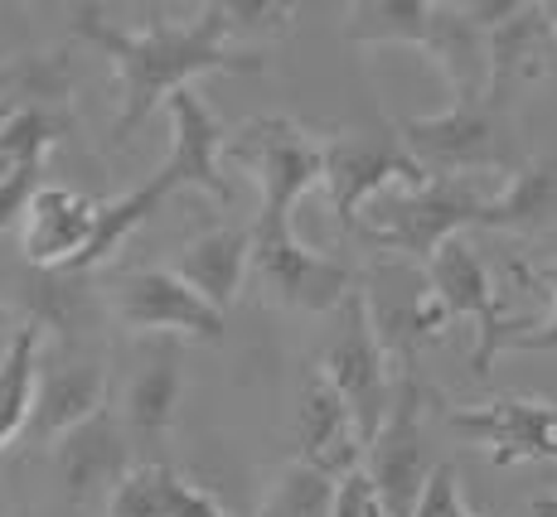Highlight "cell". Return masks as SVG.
<instances>
[{
  "label": "cell",
  "instance_id": "484cf974",
  "mask_svg": "<svg viewBox=\"0 0 557 517\" xmlns=\"http://www.w3.org/2000/svg\"><path fill=\"white\" fill-rule=\"evenodd\" d=\"M170 465L160 459H146L116 483L112 503H107V517H170Z\"/></svg>",
  "mask_w": 557,
  "mask_h": 517
},
{
  "label": "cell",
  "instance_id": "ac0fdd59",
  "mask_svg": "<svg viewBox=\"0 0 557 517\" xmlns=\"http://www.w3.org/2000/svg\"><path fill=\"white\" fill-rule=\"evenodd\" d=\"M557 73V25L548 5H513L490 29V92L505 102L513 83H539Z\"/></svg>",
  "mask_w": 557,
  "mask_h": 517
},
{
  "label": "cell",
  "instance_id": "7402d4cb",
  "mask_svg": "<svg viewBox=\"0 0 557 517\" xmlns=\"http://www.w3.org/2000/svg\"><path fill=\"white\" fill-rule=\"evenodd\" d=\"M73 97V59L69 49H39L20 53L0 68V102L20 112H69Z\"/></svg>",
  "mask_w": 557,
  "mask_h": 517
},
{
  "label": "cell",
  "instance_id": "d6986e66",
  "mask_svg": "<svg viewBox=\"0 0 557 517\" xmlns=\"http://www.w3.org/2000/svg\"><path fill=\"white\" fill-rule=\"evenodd\" d=\"M165 266L223 315L252 276V228H209L180 247Z\"/></svg>",
  "mask_w": 557,
  "mask_h": 517
},
{
  "label": "cell",
  "instance_id": "d590c367",
  "mask_svg": "<svg viewBox=\"0 0 557 517\" xmlns=\"http://www.w3.org/2000/svg\"><path fill=\"white\" fill-rule=\"evenodd\" d=\"M383 517H388V513H383Z\"/></svg>",
  "mask_w": 557,
  "mask_h": 517
},
{
  "label": "cell",
  "instance_id": "d6a6232c",
  "mask_svg": "<svg viewBox=\"0 0 557 517\" xmlns=\"http://www.w3.org/2000/svg\"><path fill=\"white\" fill-rule=\"evenodd\" d=\"M20 112V106H10V102H0V131H5V126H10V116H15Z\"/></svg>",
  "mask_w": 557,
  "mask_h": 517
},
{
  "label": "cell",
  "instance_id": "3957f363",
  "mask_svg": "<svg viewBox=\"0 0 557 517\" xmlns=\"http://www.w3.org/2000/svg\"><path fill=\"white\" fill-rule=\"evenodd\" d=\"M490 193L480 179H426L417 189H388L363 209L355 237L379 252H393L412 266H432L451 237L466 228H480Z\"/></svg>",
  "mask_w": 557,
  "mask_h": 517
},
{
  "label": "cell",
  "instance_id": "52a82bcc",
  "mask_svg": "<svg viewBox=\"0 0 557 517\" xmlns=\"http://www.w3.org/2000/svg\"><path fill=\"white\" fill-rule=\"evenodd\" d=\"M426 286L451 310V319H470V325H475V353H470V373L475 377H490L499 353L513 349L529 329H539L533 319H519L505 310V295H499L495 276H490V266L480 262V252L466 237H451V242L432 256Z\"/></svg>",
  "mask_w": 557,
  "mask_h": 517
},
{
  "label": "cell",
  "instance_id": "e0dca14e",
  "mask_svg": "<svg viewBox=\"0 0 557 517\" xmlns=\"http://www.w3.org/2000/svg\"><path fill=\"white\" fill-rule=\"evenodd\" d=\"M98 213L102 203H92L88 193L78 189H59V185H45L35 193L25 213V256L39 266V272H69L92 242V228H98Z\"/></svg>",
  "mask_w": 557,
  "mask_h": 517
},
{
  "label": "cell",
  "instance_id": "44dd1931",
  "mask_svg": "<svg viewBox=\"0 0 557 517\" xmlns=\"http://www.w3.org/2000/svg\"><path fill=\"white\" fill-rule=\"evenodd\" d=\"M480 228H505V232H543L557 228V155L529 160L505 179V189L490 193Z\"/></svg>",
  "mask_w": 557,
  "mask_h": 517
},
{
  "label": "cell",
  "instance_id": "9a60e30c",
  "mask_svg": "<svg viewBox=\"0 0 557 517\" xmlns=\"http://www.w3.org/2000/svg\"><path fill=\"white\" fill-rule=\"evenodd\" d=\"M296 450H301L296 455L301 465L320 469L335 483L363 469V436H359L355 412L320 373L306 382L301 406H296Z\"/></svg>",
  "mask_w": 557,
  "mask_h": 517
},
{
  "label": "cell",
  "instance_id": "f546056e",
  "mask_svg": "<svg viewBox=\"0 0 557 517\" xmlns=\"http://www.w3.org/2000/svg\"><path fill=\"white\" fill-rule=\"evenodd\" d=\"M170 517H233V513L219 499H209L199 483H189L185 474H170Z\"/></svg>",
  "mask_w": 557,
  "mask_h": 517
},
{
  "label": "cell",
  "instance_id": "5b68a950",
  "mask_svg": "<svg viewBox=\"0 0 557 517\" xmlns=\"http://www.w3.org/2000/svg\"><path fill=\"white\" fill-rule=\"evenodd\" d=\"M398 136L407 155L432 179H485L499 169L509 179L519 169L509 126L499 116V97L451 102L436 116H407V122H398Z\"/></svg>",
  "mask_w": 557,
  "mask_h": 517
},
{
  "label": "cell",
  "instance_id": "8992f818",
  "mask_svg": "<svg viewBox=\"0 0 557 517\" xmlns=\"http://www.w3.org/2000/svg\"><path fill=\"white\" fill-rule=\"evenodd\" d=\"M320 377L345 396V406L359 421L363 450H369L393 402V353L379 333V315H373V300L363 286L335 310V333L320 353Z\"/></svg>",
  "mask_w": 557,
  "mask_h": 517
},
{
  "label": "cell",
  "instance_id": "277c9868",
  "mask_svg": "<svg viewBox=\"0 0 557 517\" xmlns=\"http://www.w3.org/2000/svg\"><path fill=\"white\" fill-rule=\"evenodd\" d=\"M426 402H432V387L417 373V353H393V402L379 436L363 450V474L388 517H412L436 474L432 445H426Z\"/></svg>",
  "mask_w": 557,
  "mask_h": 517
},
{
  "label": "cell",
  "instance_id": "7c38bea8",
  "mask_svg": "<svg viewBox=\"0 0 557 517\" xmlns=\"http://www.w3.org/2000/svg\"><path fill=\"white\" fill-rule=\"evenodd\" d=\"M98 412H107V363L98 353H45L25 440L49 450L53 440L92 421Z\"/></svg>",
  "mask_w": 557,
  "mask_h": 517
},
{
  "label": "cell",
  "instance_id": "2e32d148",
  "mask_svg": "<svg viewBox=\"0 0 557 517\" xmlns=\"http://www.w3.org/2000/svg\"><path fill=\"white\" fill-rule=\"evenodd\" d=\"M73 131V112H15L0 131V228L25 218L35 193L45 189V155L59 146V136Z\"/></svg>",
  "mask_w": 557,
  "mask_h": 517
},
{
  "label": "cell",
  "instance_id": "8fae6325",
  "mask_svg": "<svg viewBox=\"0 0 557 517\" xmlns=\"http://www.w3.org/2000/svg\"><path fill=\"white\" fill-rule=\"evenodd\" d=\"M49 459H53V474H59V483H63L73 508L112 503L116 483L136 469L132 465V436H126L122 416H112V412H98L92 421H83L63 440H53Z\"/></svg>",
  "mask_w": 557,
  "mask_h": 517
},
{
  "label": "cell",
  "instance_id": "d4e9b609",
  "mask_svg": "<svg viewBox=\"0 0 557 517\" xmlns=\"http://www.w3.org/2000/svg\"><path fill=\"white\" fill-rule=\"evenodd\" d=\"M335 479H325L320 469L292 459L282 474H276L267 503L257 508V517H335Z\"/></svg>",
  "mask_w": 557,
  "mask_h": 517
},
{
  "label": "cell",
  "instance_id": "6da1fadb",
  "mask_svg": "<svg viewBox=\"0 0 557 517\" xmlns=\"http://www.w3.org/2000/svg\"><path fill=\"white\" fill-rule=\"evenodd\" d=\"M223 160L243 165L257 185L252 281L267 300L306 315H335L359 290V276L339 256L315 252L292 228L296 203L325 185V141L286 116H252L223 146Z\"/></svg>",
  "mask_w": 557,
  "mask_h": 517
},
{
  "label": "cell",
  "instance_id": "30bf717a",
  "mask_svg": "<svg viewBox=\"0 0 557 517\" xmlns=\"http://www.w3.org/2000/svg\"><path fill=\"white\" fill-rule=\"evenodd\" d=\"M451 430L490 455V465L513 469L523 459H557V402L539 396H495L485 406L451 412Z\"/></svg>",
  "mask_w": 557,
  "mask_h": 517
},
{
  "label": "cell",
  "instance_id": "f1b7e54d",
  "mask_svg": "<svg viewBox=\"0 0 557 517\" xmlns=\"http://www.w3.org/2000/svg\"><path fill=\"white\" fill-rule=\"evenodd\" d=\"M412 517H475L466 508V499H460V483H456L451 465H436L432 483H426V493H422V503H417Z\"/></svg>",
  "mask_w": 557,
  "mask_h": 517
},
{
  "label": "cell",
  "instance_id": "4316f807",
  "mask_svg": "<svg viewBox=\"0 0 557 517\" xmlns=\"http://www.w3.org/2000/svg\"><path fill=\"white\" fill-rule=\"evenodd\" d=\"M233 39L238 35H286L296 25V5H257V0H223Z\"/></svg>",
  "mask_w": 557,
  "mask_h": 517
},
{
  "label": "cell",
  "instance_id": "4dcf8cb0",
  "mask_svg": "<svg viewBox=\"0 0 557 517\" xmlns=\"http://www.w3.org/2000/svg\"><path fill=\"white\" fill-rule=\"evenodd\" d=\"M335 517H383V503L379 493H373L369 474H349V479H339L335 489Z\"/></svg>",
  "mask_w": 557,
  "mask_h": 517
},
{
  "label": "cell",
  "instance_id": "5bb4252c",
  "mask_svg": "<svg viewBox=\"0 0 557 517\" xmlns=\"http://www.w3.org/2000/svg\"><path fill=\"white\" fill-rule=\"evenodd\" d=\"M180 396H185V339H146L122 396V426L132 445H165L180 416Z\"/></svg>",
  "mask_w": 557,
  "mask_h": 517
},
{
  "label": "cell",
  "instance_id": "ba28073f",
  "mask_svg": "<svg viewBox=\"0 0 557 517\" xmlns=\"http://www.w3.org/2000/svg\"><path fill=\"white\" fill-rule=\"evenodd\" d=\"M426 169L407 155L398 126L393 131H355L325 141V189L330 209H335L339 232H355L363 209L373 199H383L388 189H417L426 185Z\"/></svg>",
  "mask_w": 557,
  "mask_h": 517
},
{
  "label": "cell",
  "instance_id": "1f68e13d",
  "mask_svg": "<svg viewBox=\"0 0 557 517\" xmlns=\"http://www.w3.org/2000/svg\"><path fill=\"white\" fill-rule=\"evenodd\" d=\"M529 517H557V493H543V499L529 503Z\"/></svg>",
  "mask_w": 557,
  "mask_h": 517
},
{
  "label": "cell",
  "instance_id": "603a6c76",
  "mask_svg": "<svg viewBox=\"0 0 557 517\" xmlns=\"http://www.w3.org/2000/svg\"><path fill=\"white\" fill-rule=\"evenodd\" d=\"M175 193V185H170L165 175H156L146 179V185H136L132 193H122V199H112V203H102V213H98V228H92V242H88V252L78 256V262L69 266V272H59V276H88L92 266H102L107 256H116V247L126 242L141 223H151L156 213H160V203Z\"/></svg>",
  "mask_w": 557,
  "mask_h": 517
},
{
  "label": "cell",
  "instance_id": "4fadbf2b",
  "mask_svg": "<svg viewBox=\"0 0 557 517\" xmlns=\"http://www.w3.org/2000/svg\"><path fill=\"white\" fill-rule=\"evenodd\" d=\"M170 116V155L160 165V175L175 189H203L213 199L233 203V179L223 175V146H228V131L213 116V106L203 102L195 88H180L165 102Z\"/></svg>",
  "mask_w": 557,
  "mask_h": 517
},
{
  "label": "cell",
  "instance_id": "9c48e42d",
  "mask_svg": "<svg viewBox=\"0 0 557 517\" xmlns=\"http://www.w3.org/2000/svg\"><path fill=\"white\" fill-rule=\"evenodd\" d=\"M116 319L141 339H199V343H219L223 339V315L180 281L170 266H141L126 272L112 290Z\"/></svg>",
  "mask_w": 557,
  "mask_h": 517
},
{
  "label": "cell",
  "instance_id": "83f0119b",
  "mask_svg": "<svg viewBox=\"0 0 557 517\" xmlns=\"http://www.w3.org/2000/svg\"><path fill=\"white\" fill-rule=\"evenodd\" d=\"M519 276H523V281H529V286H543V290H548V295H553V315H548V325H539V329H529V333H523V339L513 343V349H529V353H553V349H557V262H543V266H533V272L519 262Z\"/></svg>",
  "mask_w": 557,
  "mask_h": 517
},
{
  "label": "cell",
  "instance_id": "7a4b0ae2",
  "mask_svg": "<svg viewBox=\"0 0 557 517\" xmlns=\"http://www.w3.org/2000/svg\"><path fill=\"white\" fill-rule=\"evenodd\" d=\"M69 29L78 45L98 49L112 63L116 83H122V106L116 122L107 131V150H122L136 141V131L146 126V116L156 106H165L180 88H195L203 73H262L267 53L233 45V25L223 0L195 10L189 25H175L156 10L141 29L116 25L102 5H73Z\"/></svg>",
  "mask_w": 557,
  "mask_h": 517
},
{
  "label": "cell",
  "instance_id": "ffe728a7",
  "mask_svg": "<svg viewBox=\"0 0 557 517\" xmlns=\"http://www.w3.org/2000/svg\"><path fill=\"white\" fill-rule=\"evenodd\" d=\"M45 343H49V325L29 315L25 325L5 339V349H0V450L29 430L39 368H45Z\"/></svg>",
  "mask_w": 557,
  "mask_h": 517
},
{
  "label": "cell",
  "instance_id": "e575fe53",
  "mask_svg": "<svg viewBox=\"0 0 557 517\" xmlns=\"http://www.w3.org/2000/svg\"><path fill=\"white\" fill-rule=\"evenodd\" d=\"M0 329H5V315H0Z\"/></svg>",
  "mask_w": 557,
  "mask_h": 517
},
{
  "label": "cell",
  "instance_id": "cb8c5ba5",
  "mask_svg": "<svg viewBox=\"0 0 557 517\" xmlns=\"http://www.w3.org/2000/svg\"><path fill=\"white\" fill-rule=\"evenodd\" d=\"M432 25L436 0H359V5H349L345 39L349 45H407L426 53Z\"/></svg>",
  "mask_w": 557,
  "mask_h": 517
},
{
  "label": "cell",
  "instance_id": "836d02e7",
  "mask_svg": "<svg viewBox=\"0 0 557 517\" xmlns=\"http://www.w3.org/2000/svg\"><path fill=\"white\" fill-rule=\"evenodd\" d=\"M548 20H553V25H557V0H553V5H548Z\"/></svg>",
  "mask_w": 557,
  "mask_h": 517
}]
</instances>
